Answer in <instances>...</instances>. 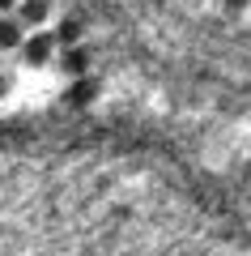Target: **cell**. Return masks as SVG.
<instances>
[{"mask_svg":"<svg viewBox=\"0 0 251 256\" xmlns=\"http://www.w3.org/2000/svg\"><path fill=\"white\" fill-rule=\"evenodd\" d=\"M55 43H60L55 34H43V30H38V34H30L26 43H21V56H26V64H30V68H43V64L51 60Z\"/></svg>","mask_w":251,"mask_h":256,"instance_id":"cell-1","label":"cell"},{"mask_svg":"<svg viewBox=\"0 0 251 256\" xmlns=\"http://www.w3.org/2000/svg\"><path fill=\"white\" fill-rule=\"evenodd\" d=\"M47 13H51V4H47V0H21V4H17V18L30 22V26H43Z\"/></svg>","mask_w":251,"mask_h":256,"instance_id":"cell-4","label":"cell"},{"mask_svg":"<svg viewBox=\"0 0 251 256\" xmlns=\"http://www.w3.org/2000/svg\"><path fill=\"white\" fill-rule=\"evenodd\" d=\"M9 4H21V0H0V9H9Z\"/></svg>","mask_w":251,"mask_h":256,"instance_id":"cell-9","label":"cell"},{"mask_svg":"<svg viewBox=\"0 0 251 256\" xmlns=\"http://www.w3.org/2000/svg\"><path fill=\"white\" fill-rule=\"evenodd\" d=\"M4 94H9V77H0V98H4Z\"/></svg>","mask_w":251,"mask_h":256,"instance_id":"cell-8","label":"cell"},{"mask_svg":"<svg viewBox=\"0 0 251 256\" xmlns=\"http://www.w3.org/2000/svg\"><path fill=\"white\" fill-rule=\"evenodd\" d=\"M21 43H26L21 38V18H0V52H13Z\"/></svg>","mask_w":251,"mask_h":256,"instance_id":"cell-3","label":"cell"},{"mask_svg":"<svg viewBox=\"0 0 251 256\" xmlns=\"http://www.w3.org/2000/svg\"><path fill=\"white\" fill-rule=\"evenodd\" d=\"M222 9H230V13H247V9H251V0H222Z\"/></svg>","mask_w":251,"mask_h":256,"instance_id":"cell-7","label":"cell"},{"mask_svg":"<svg viewBox=\"0 0 251 256\" xmlns=\"http://www.w3.org/2000/svg\"><path fill=\"white\" fill-rule=\"evenodd\" d=\"M55 38H60L64 47H72V43L81 38V22H77V18H64L60 26H55Z\"/></svg>","mask_w":251,"mask_h":256,"instance_id":"cell-6","label":"cell"},{"mask_svg":"<svg viewBox=\"0 0 251 256\" xmlns=\"http://www.w3.org/2000/svg\"><path fill=\"white\" fill-rule=\"evenodd\" d=\"M60 68H64L68 77H81L85 68H90V52H85V47H77V43H72V47H64V56H60Z\"/></svg>","mask_w":251,"mask_h":256,"instance_id":"cell-2","label":"cell"},{"mask_svg":"<svg viewBox=\"0 0 251 256\" xmlns=\"http://www.w3.org/2000/svg\"><path fill=\"white\" fill-rule=\"evenodd\" d=\"M90 98H94V82H90V77H77L72 90H68V102H72V107H85Z\"/></svg>","mask_w":251,"mask_h":256,"instance_id":"cell-5","label":"cell"}]
</instances>
